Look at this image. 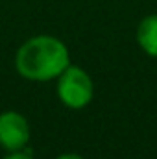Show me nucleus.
<instances>
[{
  "label": "nucleus",
  "mask_w": 157,
  "mask_h": 159,
  "mask_svg": "<svg viewBox=\"0 0 157 159\" xmlns=\"http://www.w3.org/2000/svg\"><path fill=\"white\" fill-rule=\"evenodd\" d=\"M70 65V54L63 41L54 35H35L15 54V69L30 81H50Z\"/></svg>",
  "instance_id": "f257e3e1"
},
{
  "label": "nucleus",
  "mask_w": 157,
  "mask_h": 159,
  "mask_svg": "<svg viewBox=\"0 0 157 159\" xmlns=\"http://www.w3.org/2000/svg\"><path fill=\"white\" fill-rule=\"evenodd\" d=\"M56 91L61 104L70 109H81L89 106V102L94 96V85L89 72L72 63L57 76Z\"/></svg>",
  "instance_id": "f03ea898"
},
{
  "label": "nucleus",
  "mask_w": 157,
  "mask_h": 159,
  "mask_svg": "<svg viewBox=\"0 0 157 159\" xmlns=\"http://www.w3.org/2000/svg\"><path fill=\"white\" fill-rule=\"evenodd\" d=\"M30 122L17 111L0 113V146L7 152L24 150L30 143Z\"/></svg>",
  "instance_id": "7ed1b4c3"
},
{
  "label": "nucleus",
  "mask_w": 157,
  "mask_h": 159,
  "mask_svg": "<svg viewBox=\"0 0 157 159\" xmlns=\"http://www.w3.org/2000/svg\"><path fill=\"white\" fill-rule=\"evenodd\" d=\"M137 43L144 54L157 59V13L144 17L137 26Z\"/></svg>",
  "instance_id": "20e7f679"
},
{
  "label": "nucleus",
  "mask_w": 157,
  "mask_h": 159,
  "mask_svg": "<svg viewBox=\"0 0 157 159\" xmlns=\"http://www.w3.org/2000/svg\"><path fill=\"white\" fill-rule=\"evenodd\" d=\"M4 159H35V157L26 150H17V152H9Z\"/></svg>",
  "instance_id": "39448f33"
},
{
  "label": "nucleus",
  "mask_w": 157,
  "mask_h": 159,
  "mask_svg": "<svg viewBox=\"0 0 157 159\" xmlns=\"http://www.w3.org/2000/svg\"><path fill=\"white\" fill-rule=\"evenodd\" d=\"M56 159H83L79 154H74V152H67V154H61V156H57Z\"/></svg>",
  "instance_id": "423d86ee"
}]
</instances>
